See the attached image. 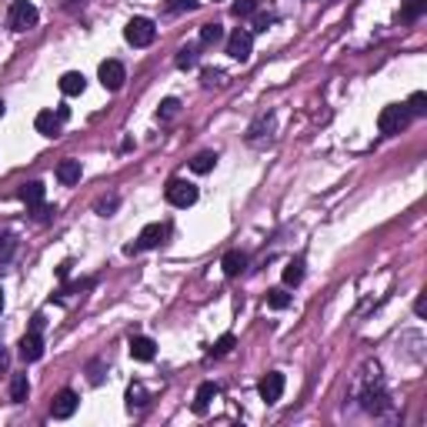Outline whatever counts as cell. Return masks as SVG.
<instances>
[{
    "instance_id": "6da1fadb",
    "label": "cell",
    "mask_w": 427,
    "mask_h": 427,
    "mask_svg": "<svg viewBox=\"0 0 427 427\" xmlns=\"http://www.w3.org/2000/svg\"><path fill=\"white\" fill-rule=\"evenodd\" d=\"M7 20H10V30H17V34H24V30H34L37 27V7L30 3V0H14L10 3V14H7Z\"/></svg>"
},
{
    "instance_id": "7a4b0ae2",
    "label": "cell",
    "mask_w": 427,
    "mask_h": 427,
    "mask_svg": "<svg viewBox=\"0 0 427 427\" xmlns=\"http://www.w3.org/2000/svg\"><path fill=\"white\" fill-rule=\"evenodd\" d=\"M154 37H157V27H154L150 17H134L124 27V40H127L130 47H150Z\"/></svg>"
},
{
    "instance_id": "3957f363",
    "label": "cell",
    "mask_w": 427,
    "mask_h": 427,
    "mask_svg": "<svg viewBox=\"0 0 427 427\" xmlns=\"http://www.w3.org/2000/svg\"><path fill=\"white\" fill-rule=\"evenodd\" d=\"M164 197H167L170 207H190L197 204V187L184 177H170L167 187H164Z\"/></svg>"
},
{
    "instance_id": "277c9868",
    "label": "cell",
    "mask_w": 427,
    "mask_h": 427,
    "mask_svg": "<svg viewBox=\"0 0 427 427\" xmlns=\"http://www.w3.org/2000/svg\"><path fill=\"white\" fill-rule=\"evenodd\" d=\"M410 124V113L404 104H390V107H384L381 111V117H377V127H381V134H401V130Z\"/></svg>"
},
{
    "instance_id": "5b68a950",
    "label": "cell",
    "mask_w": 427,
    "mask_h": 427,
    "mask_svg": "<svg viewBox=\"0 0 427 427\" xmlns=\"http://www.w3.org/2000/svg\"><path fill=\"white\" fill-rule=\"evenodd\" d=\"M164 237H167V227H164V224H147V227L140 230L137 244H130V247H127V254H137V251H154V247H161V244H164Z\"/></svg>"
},
{
    "instance_id": "8992f818",
    "label": "cell",
    "mask_w": 427,
    "mask_h": 427,
    "mask_svg": "<svg viewBox=\"0 0 427 427\" xmlns=\"http://www.w3.org/2000/svg\"><path fill=\"white\" fill-rule=\"evenodd\" d=\"M251 51H254V34H251V30H244V27H237V30L227 37V54L244 64V60L251 57Z\"/></svg>"
},
{
    "instance_id": "52a82bcc",
    "label": "cell",
    "mask_w": 427,
    "mask_h": 427,
    "mask_svg": "<svg viewBox=\"0 0 427 427\" xmlns=\"http://www.w3.org/2000/svg\"><path fill=\"white\" fill-rule=\"evenodd\" d=\"M257 394H260V401H264V404H278L280 394H284V374H278V371L264 374V377H260V384H257Z\"/></svg>"
},
{
    "instance_id": "ba28073f",
    "label": "cell",
    "mask_w": 427,
    "mask_h": 427,
    "mask_svg": "<svg viewBox=\"0 0 427 427\" xmlns=\"http://www.w3.org/2000/svg\"><path fill=\"white\" fill-rule=\"evenodd\" d=\"M124 80H127V71H124L120 60H104V64H100V84H104L107 91H120Z\"/></svg>"
},
{
    "instance_id": "9c48e42d",
    "label": "cell",
    "mask_w": 427,
    "mask_h": 427,
    "mask_svg": "<svg viewBox=\"0 0 427 427\" xmlns=\"http://www.w3.org/2000/svg\"><path fill=\"white\" fill-rule=\"evenodd\" d=\"M361 404H364V410H371V414H381V410L390 408L388 390L381 388V381H377V388H374V384H367V388L361 390Z\"/></svg>"
},
{
    "instance_id": "30bf717a",
    "label": "cell",
    "mask_w": 427,
    "mask_h": 427,
    "mask_svg": "<svg viewBox=\"0 0 427 427\" xmlns=\"http://www.w3.org/2000/svg\"><path fill=\"white\" fill-rule=\"evenodd\" d=\"M77 410V394L71 388H64L60 394L54 397V404H51V414H54L57 421H67L71 414Z\"/></svg>"
},
{
    "instance_id": "8fae6325",
    "label": "cell",
    "mask_w": 427,
    "mask_h": 427,
    "mask_svg": "<svg viewBox=\"0 0 427 427\" xmlns=\"http://www.w3.org/2000/svg\"><path fill=\"white\" fill-rule=\"evenodd\" d=\"M20 357H24L27 364L44 357V337H40V331H30V334L20 337Z\"/></svg>"
},
{
    "instance_id": "7c38bea8",
    "label": "cell",
    "mask_w": 427,
    "mask_h": 427,
    "mask_svg": "<svg viewBox=\"0 0 427 427\" xmlns=\"http://www.w3.org/2000/svg\"><path fill=\"white\" fill-rule=\"evenodd\" d=\"M80 174H84V167H80V161H74V157H67V161L57 164V181L64 187L80 184Z\"/></svg>"
},
{
    "instance_id": "4fadbf2b",
    "label": "cell",
    "mask_w": 427,
    "mask_h": 427,
    "mask_svg": "<svg viewBox=\"0 0 427 427\" xmlns=\"http://www.w3.org/2000/svg\"><path fill=\"white\" fill-rule=\"evenodd\" d=\"M221 394V388L214 384V381H204L201 388H197V394H194V414H207L210 410V401Z\"/></svg>"
},
{
    "instance_id": "5bb4252c",
    "label": "cell",
    "mask_w": 427,
    "mask_h": 427,
    "mask_svg": "<svg viewBox=\"0 0 427 427\" xmlns=\"http://www.w3.org/2000/svg\"><path fill=\"white\" fill-rule=\"evenodd\" d=\"M60 113L54 111H40L37 117H34V127H37V134H44V137H57L60 134Z\"/></svg>"
},
{
    "instance_id": "9a60e30c",
    "label": "cell",
    "mask_w": 427,
    "mask_h": 427,
    "mask_svg": "<svg viewBox=\"0 0 427 427\" xmlns=\"http://www.w3.org/2000/svg\"><path fill=\"white\" fill-rule=\"evenodd\" d=\"M221 267H224L227 278H241L244 267H247V254H244V251H227L224 260H221Z\"/></svg>"
},
{
    "instance_id": "2e32d148",
    "label": "cell",
    "mask_w": 427,
    "mask_h": 427,
    "mask_svg": "<svg viewBox=\"0 0 427 427\" xmlns=\"http://www.w3.org/2000/svg\"><path fill=\"white\" fill-rule=\"evenodd\" d=\"M157 354V344L150 337H130V357L134 361H154Z\"/></svg>"
},
{
    "instance_id": "e0dca14e",
    "label": "cell",
    "mask_w": 427,
    "mask_h": 427,
    "mask_svg": "<svg viewBox=\"0 0 427 427\" xmlns=\"http://www.w3.org/2000/svg\"><path fill=\"white\" fill-rule=\"evenodd\" d=\"M84 87H87V77L80 74V71H67V74L60 77V93H67V97L84 93Z\"/></svg>"
},
{
    "instance_id": "ac0fdd59",
    "label": "cell",
    "mask_w": 427,
    "mask_h": 427,
    "mask_svg": "<svg viewBox=\"0 0 427 427\" xmlns=\"http://www.w3.org/2000/svg\"><path fill=\"white\" fill-rule=\"evenodd\" d=\"M44 194H47V190H44V184H40V181H30V184L20 187V201H24L27 207L44 204Z\"/></svg>"
},
{
    "instance_id": "d6986e66",
    "label": "cell",
    "mask_w": 427,
    "mask_h": 427,
    "mask_svg": "<svg viewBox=\"0 0 427 427\" xmlns=\"http://www.w3.org/2000/svg\"><path fill=\"white\" fill-rule=\"evenodd\" d=\"M300 280H304V257H294L284 267V284H287V287H298Z\"/></svg>"
},
{
    "instance_id": "ffe728a7",
    "label": "cell",
    "mask_w": 427,
    "mask_h": 427,
    "mask_svg": "<svg viewBox=\"0 0 427 427\" xmlns=\"http://www.w3.org/2000/svg\"><path fill=\"white\" fill-rule=\"evenodd\" d=\"M127 408L130 410L147 408V388H144V384H130L127 388Z\"/></svg>"
},
{
    "instance_id": "44dd1931",
    "label": "cell",
    "mask_w": 427,
    "mask_h": 427,
    "mask_svg": "<svg viewBox=\"0 0 427 427\" xmlns=\"http://www.w3.org/2000/svg\"><path fill=\"white\" fill-rule=\"evenodd\" d=\"M221 40H224L221 24H204V27H201V44H204V47H217Z\"/></svg>"
},
{
    "instance_id": "7402d4cb",
    "label": "cell",
    "mask_w": 427,
    "mask_h": 427,
    "mask_svg": "<svg viewBox=\"0 0 427 427\" xmlns=\"http://www.w3.org/2000/svg\"><path fill=\"white\" fill-rule=\"evenodd\" d=\"M177 67H181V71L197 67V44H184V47L177 51Z\"/></svg>"
},
{
    "instance_id": "603a6c76",
    "label": "cell",
    "mask_w": 427,
    "mask_h": 427,
    "mask_svg": "<svg viewBox=\"0 0 427 427\" xmlns=\"http://www.w3.org/2000/svg\"><path fill=\"white\" fill-rule=\"evenodd\" d=\"M267 307H271V311H287V307H291V294H287L284 287L267 291Z\"/></svg>"
},
{
    "instance_id": "cb8c5ba5",
    "label": "cell",
    "mask_w": 427,
    "mask_h": 427,
    "mask_svg": "<svg viewBox=\"0 0 427 427\" xmlns=\"http://www.w3.org/2000/svg\"><path fill=\"white\" fill-rule=\"evenodd\" d=\"M27 394H30L27 374H17V377H14V384H10V401H14V404H24V401H27Z\"/></svg>"
},
{
    "instance_id": "d4e9b609",
    "label": "cell",
    "mask_w": 427,
    "mask_h": 427,
    "mask_svg": "<svg viewBox=\"0 0 427 427\" xmlns=\"http://www.w3.org/2000/svg\"><path fill=\"white\" fill-rule=\"evenodd\" d=\"M214 164H217V154H210V150H201V154H197V157L190 161V170H194V174H207V170L214 167Z\"/></svg>"
},
{
    "instance_id": "484cf974",
    "label": "cell",
    "mask_w": 427,
    "mask_h": 427,
    "mask_svg": "<svg viewBox=\"0 0 427 427\" xmlns=\"http://www.w3.org/2000/svg\"><path fill=\"white\" fill-rule=\"evenodd\" d=\"M404 107H408L410 117H424V113H427V93H424V91H414V93H410V100L404 104Z\"/></svg>"
},
{
    "instance_id": "4316f807",
    "label": "cell",
    "mask_w": 427,
    "mask_h": 427,
    "mask_svg": "<svg viewBox=\"0 0 427 427\" xmlns=\"http://www.w3.org/2000/svg\"><path fill=\"white\" fill-rule=\"evenodd\" d=\"M424 10H427V0H408V3H404V10H401V17H404V20H417Z\"/></svg>"
},
{
    "instance_id": "83f0119b",
    "label": "cell",
    "mask_w": 427,
    "mask_h": 427,
    "mask_svg": "<svg viewBox=\"0 0 427 427\" xmlns=\"http://www.w3.org/2000/svg\"><path fill=\"white\" fill-rule=\"evenodd\" d=\"M177 111H181V100L167 97V100L161 104V111H157V120H174V117H177Z\"/></svg>"
},
{
    "instance_id": "f1b7e54d",
    "label": "cell",
    "mask_w": 427,
    "mask_h": 427,
    "mask_svg": "<svg viewBox=\"0 0 427 427\" xmlns=\"http://www.w3.org/2000/svg\"><path fill=\"white\" fill-rule=\"evenodd\" d=\"M260 0H237L234 3V17H251V14H257Z\"/></svg>"
},
{
    "instance_id": "f546056e",
    "label": "cell",
    "mask_w": 427,
    "mask_h": 427,
    "mask_svg": "<svg viewBox=\"0 0 427 427\" xmlns=\"http://www.w3.org/2000/svg\"><path fill=\"white\" fill-rule=\"evenodd\" d=\"M117 207H120V197H117V194H111V197L97 201V214H100V217H111V214L117 210Z\"/></svg>"
},
{
    "instance_id": "4dcf8cb0",
    "label": "cell",
    "mask_w": 427,
    "mask_h": 427,
    "mask_svg": "<svg viewBox=\"0 0 427 427\" xmlns=\"http://www.w3.org/2000/svg\"><path fill=\"white\" fill-rule=\"evenodd\" d=\"M230 347H234V337H230V334H224L221 340L214 344V351H210V354H214V357H224V354H230Z\"/></svg>"
},
{
    "instance_id": "1f68e13d",
    "label": "cell",
    "mask_w": 427,
    "mask_h": 427,
    "mask_svg": "<svg viewBox=\"0 0 427 427\" xmlns=\"http://www.w3.org/2000/svg\"><path fill=\"white\" fill-rule=\"evenodd\" d=\"M224 71H204V87H221Z\"/></svg>"
},
{
    "instance_id": "d6a6232c",
    "label": "cell",
    "mask_w": 427,
    "mask_h": 427,
    "mask_svg": "<svg viewBox=\"0 0 427 427\" xmlns=\"http://www.w3.org/2000/svg\"><path fill=\"white\" fill-rule=\"evenodd\" d=\"M167 10H197V0H167Z\"/></svg>"
},
{
    "instance_id": "836d02e7",
    "label": "cell",
    "mask_w": 427,
    "mask_h": 427,
    "mask_svg": "<svg viewBox=\"0 0 427 427\" xmlns=\"http://www.w3.org/2000/svg\"><path fill=\"white\" fill-rule=\"evenodd\" d=\"M10 251H14V237L3 234V237H0V257H10Z\"/></svg>"
},
{
    "instance_id": "e575fe53",
    "label": "cell",
    "mask_w": 427,
    "mask_h": 427,
    "mask_svg": "<svg viewBox=\"0 0 427 427\" xmlns=\"http://www.w3.org/2000/svg\"><path fill=\"white\" fill-rule=\"evenodd\" d=\"M34 210H37V214H34L37 221H51V217H54V207H44V204H37V207H34Z\"/></svg>"
},
{
    "instance_id": "d590c367",
    "label": "cell",
    "mask_w": 427,
    "mask_h": 427,
    "mask_svg": "<svg viewBox=\"0 0 427 427\" xmlns=\"http://www.w3.org/2000/svg\"><path fill=\"white\" fill-rule=\"evenodd\" d=\"M7 364H10V357H7V351L0 347V371H7Z\"/></svg>"
},
{
    "instance_id": "8d00e7d4",
    "label": "cell",
    "mask_w": 427,
    "mask_h": 427,
    "mask_svg": "<svg viewBox=\"0 0 427 427\" xmlns=\"http://www.w3.org/2000/svg\"><path fill=\"white\" fill-rule=\"evenodd\" d=\"M0 311H3V291H0Z\"/></svg>"
},
{
    "instance_id": "74e56055",
    "label": "cell",
    "mask_w": 427,
    "mask_h": 427,
    "mask_svg": "<svg viewBox=\"0 0 427 427\" xmlns=\"http://www.w3.org/2000/svg\"><path fill=\"white\" fill-rule=\"evenodd\" d=\"M0 117H3V100H0Z\"/></svg>"
}]
</instances>
